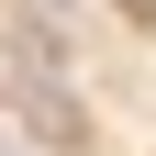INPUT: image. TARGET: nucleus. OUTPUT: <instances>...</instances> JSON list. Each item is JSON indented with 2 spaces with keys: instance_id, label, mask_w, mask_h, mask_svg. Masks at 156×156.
<instances>
[{
  "instance_id": "f257e3e1",
  "label": "nucleus",
  "mask_w": 156,
  "mask_h": 156,
  "mask_svg": "<svg viewBox=\"0 0 156 156\" xmlns=\"http://www.w3.org/2000/svg\"><path fill=\"white\" fill-rule=\"evenodd\" d=\"M23 134H45V145H89V123H78V101H56V78H45V67L23 78Z\"/></svg>"
},
{
  "instance_id": "f03ea898",
  "label": "nucleus",
  "mask_w": 156,
  "mask_h": 156,
  "mask_svg": "<svg viewBox=\"0 0 156 156\" xmlns=\"http://www.w3.org/2000/svg\"><path fill=\"white\" fill-rule=\"evenodd\" d=\"M112 11H134V23H156V0H112Z\"/></svg>"
}]
</instances>
